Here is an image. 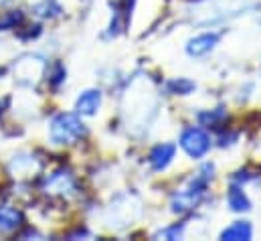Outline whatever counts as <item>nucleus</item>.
<instances>
[{
  "label": "nucleus",
  "mask_w": 261,
  "mask_h": 241,
  "mask_svg": "<svg viewBox=\"0 0 261 241\" xmlns=\"http://www.w3.org/2000/svg\"><path fill=\"white\" fill-rule=\"evenodd\" d=\"M49 136L55 144H73V142L87 136V128L77 114H65L63 112V114H57L51 120Z\"/></svg>",
  "instance_id": "nucleus-1"
},
{
  "label": "nucleus",
  "mask_w": 261,
  "mask_h": 241,
  "mask_svg": "<svg viewBox=\"0 0 261 241\" xmlns=\"http://www.w3.org/2000/svg\"><path fill=\"white\" fill-rule=\"evenodd\" d=\"M206 186H208V181H204V179H200L198 175H195L185 188H180L178 192L172 195V199H170V209H172V213L185 215V213L196 209V207L200 205V201L204 199V195H206Z\"/></svg>",
  "instance_id": "nucleus-2"
},
{
  "label": "nucleus",
  "mask_w": 261,
  "mask_h": 241,
  "mask_svg": "<svg viewBox=\"0 0 261 241\" xmlns=\"http://www.w3.org/2000/svg\"><path fill=\"white\" fill-rule=\"evenodd\" d=\"M41 188L45 195H49L53 199H61V201H71L73 197L79 195V184H77L75 175L65 168H59V171L47 175Z\"/></svg>",
  "instance_id": "nucleus-3"
},
{
  "label": "nucleus",
  "mask_w": 261,
  "mask_h": 241,
  "mask_svg": "<svg viewBox=\"0 0 261 241\" xmlns=\"http://www.w3.org/2000/svg\"><path fill=\"white\" fill-rule=\"evenodd\" d=\"M178 144L180 148L185 150V154L193 160H200L208 154L211 146H213V140L211 136L204 132V128H198V126H189L180 132V138H178Z\"/></svg>",
  "instance_id": "nucleus-4"
},
{
  "label": "nucleus",
  "mask_w": 261,
  "mask_h": 241,
  "mask_svg": "<svg viewBox=\"0 0 261 241\" xmlns=\"http://www.w3.org/2000/svg\"><path fill=\"white\" fill-rule=\"evenodd\" d=\"M45 59L39 55H24L14 63V75L24 85H37L45 73Z\"/></svg>",
  "instance_id": "nucleus-5"
},
{
  "label": "nucleus",
  "mask_w": 261,
  "mask_h": 241,
  "mask_svg": "<svg viewBox=\"0 0 261 241\" xmlns=\"http://www.w3.org/2000/svg\"><path fill=\"white\" fill-rule=\"evenodd\" d=\"M221 37H223V33H219V31H204V33L195 35V37H191V39L187 41L185 51H187L189 57L200 59V57L208 55V53L221 43Z\"/></svg>",
  "instance_id": "nucleus-6"
},
{
  "label": "nucleus",
  "mask_w": 261,
  "mask_h": 241,
  "mask_svg": "<svg viewBox=\"0 0 261 241\" xmlns=\"http://www.w3.org/2000/svg\"><path fill=\"white\" fill-rule=\"evenodd\" d=\"M174 158H176V144H172V142H160V144H156L150 150L148 164H150V168L154 173H162V171H166L172 164Z\"/></svg>",
  "instance_id": "nucleus-7"
},
{
  "label": "nucleus",
  "mask_w": 261,
  "mask_h": 241,
  "mask_svg": "<svg viewBox=\"0 0 261 241\" xmlns=\"http://www.w3.org/2000/svg\"><path fill=\"white\" fill-rule=\"evenodd\" d=\"M101 102H103V95L99 89H85L79 93V98L75 100V112L79 116H95L101 108Z\"/></svg>",
  "instance_id": "nucleus-8"
},
{
  "label": "nucleus",
  "mask_w": 261,
  "mask_h": 241,
  "mask_svg": "<svg viewBox=\"0 0 261 241\" xmlns=\"http://www.w3.org/2000/svg\"><path fill=\"white\" fill-rule=\"evenodd\" d=\"M227 207L233 213H247L251 211V201L247 197V192L243 190V184H231L227 190Z\"/></svg>",
  "instance_id": "nucleus-9"
},
{
  "label": "nucleus",
  "mask_w": 261,
  "mask_h": 241,
  "mask_svg": "<svg viewBox=\"0 0 261 241\" xmlns=\"http://www.w3.org/2000/svg\"><path fill=\"white\" fill-rule=\"evenodd\" d=\"M22 225V213L14 207H0V235H10Z\"/></svg>",
  "instance_id": "nucleus-10"
},
{
  "label": "nucleus",
  "mask_w": 261,
  "mask_h": 241,
  "mask_svg": "<svg viewBox=\"0 0 261 241\" xmlns=\"http://www.w3.org/2000/svg\"><path fill=\"white\" fill-rule=\"evenodd\" d=\"M223 241H249L253 237V225L249 221H233L219 235Z\"/></svg>",
  "instance_id": "nucleus-11"
},
{
  "label": "nucleus",
  "mask_w": 261,
  "mask_h": 241,
  "mask_svg": "<svg viewBox=\"0 0 261 241\" xmlns=\"http://www.w3.org/2000/svg\"><path fill=\"white\" fill-rule=\"evenodd\" d=\"M10 173L14 175V177H31V175H35V173H39V168H41V164L35 160V156H29V154H18V156H14L12 158V162H10Z\"/></svg>",
  "instance_id": "nucleus-12"
},
{
  "label": "nucleus",
  "mask_w": 261,
  "mask_h": 241,
  "mask_svg": "<svg viewBox=\"0 0 261 241\" xmlns=\"http://www.w3.org/2000/svg\"><path fill=\"white\" fill-rule=\"evenodd\" d=\"M196 118H198V124L204 126V128H219L223 122L227 120V110H225V106H217L215 110L200 112Z\"/></svg>",
  "instance_id": "nucleus-13"
},
{
  "label": "nucleus",
  "mask_w": 261,
  "mask_h": 241,
  "mask_svg": "<svg viewBox=\"0 0 261 241\" xmlns=\"http://www.w3.org/2000/svg\"><path fill=\"white\" fill-rule=\"evenodd\" d=\"M33 12L39 18H57V16L63 14V6L57 0H39L33 6Z\"/></svg>",
  "instance_id": "nucleus-14"
},
{
  "label": "nucleus",
  "mask_w": 261,
  "mask_h": 241,
  "mask_svg": "<svg viewBox=\"0 0 261 241\" xmlns=\"http://www.w3.org/2000/svg\"><path fill=\"white\" fill-rule=\"evenodd\" d=\"M196 89V83L189 77H174L166 83V91L172 95H191Z\"/></svg>",
  "instance_id": "nucleus-15"
},
{
  "label": "nucleus",
  "mask_w": 261,
  "mask_h": 241,
  "mask_svg": "<svg viewBox=\"0 0 261 241\" xmlns=\"http://www.w3.org/2000/svg\"><path fill=\"white\" fill-rule=\"evenodd\" d=\"M185 235V223H172V225H168V227H164V229H160V231H156L154 233V237L156 239H180Z\"/></svg>",
  "instance_id": "nucleus-16"
},
{
  "label": "nucleus",
  "mask_w": 261,
  "mask_h": 241,
  "mask_svg": "<svg viewBox=\"0 0 261 241\" xmlns=\"http://www.w3.org/2000/svg\"><path fill=\"white\" fill-rule=\"evenodd\" d=\"M20 22H22V12H20V10H10V12H6V14L0 18V31L16 29Z\"/></svg>",
  "instance_id": "nucleus-17"
},
{
  "label": "nucleus",
  "mask_w": 261,
  "mask_h": 241,
  "mask_svg": "<svg viewBox=\"0 0 261 241\" xmlns=\"http://www.w3.org/2000/svg\"><path fill=\"white\" fill-rule=\"evenodd\" d=\"M49 75H51V77H49L51 85H53V87H59V85L65 81L67 71H65V67H63L61 63H55V65H53V71H51Z\"/></svg>",
  "instance_id": "nucleus-18"
},
{
  "label": "nucleus",
  "mask_w": 261,
  "mask_h": 241,
  "mask_svg": "<svg viewBox=\"0 0 261 241\" xmlns=\"http://www.w3.org/2000/svg\"><path fill=\"white\" fill-rule=\"evenodd\" d=\"M0 112H2V106H0Z\"/></svg>",
  "instance_id": "nucleus-19"
}]
</instances>
